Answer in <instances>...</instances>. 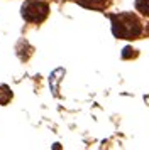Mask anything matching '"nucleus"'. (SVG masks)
Returning a JSON list of instances; mask_svg holds the SVG:
<instances>
[{"mask_svg":"<svg viewBox=\"0 0 149 150\" xmlns=\"http://www.w3.org/2000/svg\"><path fill=\"white\" fill-rule=\"evenodd\" d=\"M12 100V91L9 86L5 84H0V105H5Z\"/></svg>","mask_w":149,"mask_h":150,"instance_id":"obj_4","label":"nucleus"},{"mask_svg":"<svg viewBox=\"0 0 149 150\" xmlns=\"http://www.w3.org/2000/svg\"><path fill=\"white\" fill-rule=\"evenodd\" d=\"M20 14L27 22L41 24L49 15V5L46 2H41V0H27L20 8Z\"/></svg>","mask_w":149,"mask_h":150,"instance_id":"obj_2","label":"nucleus"},{"mask_svg":"<svg viewBox=\"0 0 149 150\" xmlns=\"http://www.w3.org/2000/svg\"><path fill=\"white\" fill-rule=\"evenodd\" d=\"M135 8L142 15H148L149 17V0H135Z\"/></svg>","mask_w":149,"mask_h":150,"instance_id":"obj_5","label":"nucleus"},{"mask_svg":"<svg viewBox=\"0 0 149 150\" xmlns=\"http://www.w3.org/2000/svg\"><path fill=\"white\" fill-rule=\"evenodd\" d=\"M112 32L119 39H137L142 34L141 21L134 14H114L110 15Z\"/></svg>","mask_w":149,"mask_h":150,"instance_id":"obj_1","label":"nucleus"},{"mask_svg":"<svg viewBox=\"0 0 149 150\" xmlns=\"http://www.w3.org/2000/svg\"><path fill=\"white\" fill-rule=\"evenodd\" d=\"M78 5L85 8H92V10H103L110 5V0H74Z\"/></svg>","mask_w":149,"mask_h":150,"instance_id":"obj_3","label":"nucleus"},{"mask_svg":"<svg viewBox=\"0 0 149 150\" xmlns=\"http://www.w3.org/2000/svg\"><path fill=\"white\" fill-rule=\"evenodd\" d=\"M135 56H137V52H135V49H132V47H125L124 52H122V57H124V59H130V57H135Z\"/></svg>","mask_w":149,"mask_h":150,"instance_id":"obj_6","label":"nucleus"}]
</instances>
